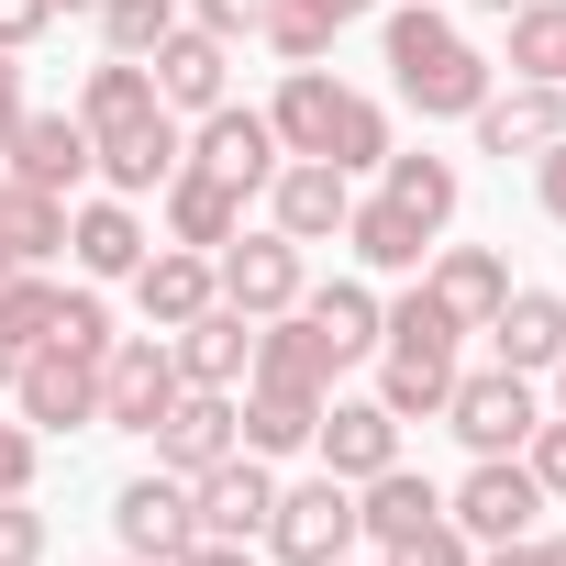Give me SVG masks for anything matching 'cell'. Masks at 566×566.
Listing matches in <instances>:
<instances>
[{
  "instance_id": "19",
  "label": "cell",
  "mask_w": 566,
  "mask_h": 566,
  "mask_svg": "<svg viewBox=\"0 0 566 566\" xmlns=\"http://www.w3.org/2000/svg\"><path fill=\"white\" fill-rule=\"evenodd\" d=\"M312 444H323V478H378V467H400V422H389V400H323V422H312Z\"/></svg>"
},
{
  "instance_id": "40",
  "label": "cell",
  "mask_w": 566,
  "mask_h": 566,
  "mask_svg": "<svg viewBox=\"0 0 566 566\" xmlns=\"http://www.w3.org/2000/svg\"><path fill=\"white\" fill-rule=\"evenodd\" d=\"M389 566H478V544L444 522V533H422V544H411V555H389Z\"/></svg>"
},
{
  "instance_id": "27",
  "label": "cell",
  "mask_w": 566,
  "mask_h": 566,
  "mask_svg": "<svg viewBox=\"0 0 566 566\" xmlns=\"http://www.w3.org/2000/svg\"><path fill=\"white\" fill-rule=\"evenodd\" d=\"M145 67H156V101H167V112H211V101H222V67H233V56H222V34L178 23V34H167V45H156Z\"/></svg>"
},
{
  "instance_id": "32",
  "label": "cell",
  "mask_w": 566,
  "mask_h": 566,
  "mask_svg": "<svg viewBox=\"0 0 566 566\" xmlns=\"http://www.w3.org/2000/svg\"><path fill=\"white\" fill-rule=\"evenodd\" d=\"M500 23H511V67L566 90V0H522V12H500Z\"/></svg>"
},
{
  "instance_id": "8",
  "label": "cell",
  "mask_w": 566,
  "mask_h": 566,
  "mask_svg": "<svg viewBox=\"0 0 566 566\" xmlns=\"http://www.w3.org/2000/svg\"><path fill=\"white\" fill-rule=\"evenodd\" d=\"M444 422H455L467 455H522V433H533L544 411H533V378H522V367H478V378L444 389Z\"/></svg>"
},
{
  "instance_id": "20",
  "label": "cell",
  "mask_w": 566,
  "mask_h": 566,
  "mask_svg": "<svg viewBox=\"0 0 566 566\" xmlns=\"http://www.w3.org/2000/svg\"><path fill=\"white\" fill-rule=\"evenodd\" d=\"M134 301H145V323H156V334H178V323H200V312L222 301V277H211V255H200V244H145Z\"/></svg>"
},
{
  "instance_id": "49",
  "label": "cell",
  "mask_w": 566,
  "mask_h": 566,
  "mask_svg": "<svg viewBox=\"0 0 566 566\" xmlns=\"http://www.w3.org/2000/svg\"><path fill=\"white\" fill-rule=\"evenodd\" d=\"M12 367H23V356H12V345H0V389H12Z\"/></svg>"
},
{
  "instance_id": "2",
  "label": "cell",
  "mask_w": 566,
  "mask_h": 566,
  "mask_svg": "<svg viewBox=\"0 0 566 566\" xmlns=\"http://www.w3.org/2000/svg\"><path fill=\"white\" fill-rule=\"evenodd\" d=\"M266 134H277V156H323V167H345V178H367V167L389 156V112H378L367 90L323 78V67H290V78H277Z\"/></svg>"
},
{
  "instance_id": "48",
  "label": "cell",
  "mask_w": 566,
  "mask_h": 566,
  "mask_svg": "<svg viewBox=\"0 0 566 566\" xmlns=\"http://www.w3.org/2000/svg\"><path fill=\"white\" fill-rule=\"evenodd\" d=\"M533 555H544V566H566V533H544V544H533Z\"/></svg>"
},
{
  "instance_id": "24",
  "label": "cell",
  "mask_w": 566,
  "mask_h": 566,
  "mask_svg": "<svg viewBox=\"0 0 566 566\" xmlns=\"http://www.w3.org/2000/svg\"><path fill=\"white\" fill-rule=\"evenodd\" d=\"M422 290L444 301V323H455V334H489V312L511 301V266H500L489 244H444V255H433V277H422Z\"/></svg>"
},
{
  "instance_id": "50",
  "label": "cell",
  "mask_w": 566,
  "mask_h": 566,
  "mask_svg": "<svg viewBox=\"0 0 566 566\" xmlns=\"http://www.w3.org/2000/svg\"><path fill=\"white\" fill-rule=\"evenodd\" d=\"M555 411H566V356H555Z\"/></svg>"
},
{
  "instance_id": "54",
  "label": "cell",
  "mask_w": 566,
  "mask_h": 566,
  "mask_svg": "<svg viewBox=\"0 0 566 566\" xmlns=\"http://www.w3.org/2000/svg\"><path fill=\"white\" fill-rule=\"evenodd\" d=\"M334 566H356V555H334Z\"/></svg>"
},
{
  "instance_id": "12",
  "label": "cell",
  "mask_w": 566,
  "mask_h": 566,
  "mask_svg": "<svg viewBox=\"0 0 566 566\" xmlns=\"http://www.w3.org/2000/svg\"><path fill=\"white\" fill-rule=\"evenodd\" d=\"M266 511H277V478H266V455H222V467H200L189 478V522L211 533V544H255L266 533Z\"/></svg>"
},
{
  "instance_id": "5",
  "label": "cell",
  "mask_w": 566,
  "mask_h": 566,
  "mask_svg": "<svg viewBox=\"0 0 566 566\" xmlns=\"http://www.w3.org/2000/svg\"><path fill=\"white\" fill-rule=\"evenodd\" d=\"M12 411L34 422V433H78V422H101V356H78V345H23V367H12Z\"/></svg>"
},
{
  "instance_id": "10",
  "label": "cell",
  "mask_w": 566,
  "mask_h": 566,
  "mask_svg": "<svg viewBox=\"0 0 566 566\" xmlns=\"http://www.w3.org/2000/svg\"><path fill=\"white\" fill-rule=\"evenodd\" d=\"M323 400H334V389H312V378H266V367H255V378L233 389V444L266 455V467H277V455H301L312 422H323Z\"/></svg>"
},
{
  "instance_id": "31",
  "label": "cell",
  "mask_w": 566,
  "mask_h": 566,
  "mask_svg": "<svg viewBox=\"0 0 566 566\" xmlns=\"http://www.w3.org/2000/svg\"><path fill=\"white\" fill-rule=\"evenodd\" d=\"M378 178H389V200H400V211H422L433 233H444V222H455V200H467V178H455L444 156H422V145H411V156L389 145V156H378Z\"/></svg>"
},
{
  "instance_id": "18",
  "label": "cell",
  "mask_w": 566,
  "mask_h": 566,
  "mask_svg": "<svg viewBox=\"0 0 566 566\" xmlns=\"http://www.w3.org/2000/svg\"><path fill=\"white\" fill-rule=\"evenodd\" d=\"M145 444H156V467H167V478L222 467V455H233V389H178V400H167V422H156Z\"/></svg>"
},
{
  "instance_id": "29",
  "label": "cell",
  "mask_w": 566,
  "mask_h": 566,
  "mask_svg": "<svg viewBox=\"0 0 566 566\" xmlns=\"http://www.w3.org/2000/svg\"><path fill=\"white\" fill-rule=\"evenodd\" d=\"M45 255H67V200L0 178V277H12V266H45Z\"/></svg>"
},
{
  "instance_id": "34",
  "label": "cell",
  "mask_w": 566,
  "mask_h": 566,
  "mask_svg": "<svg viewBox=\"0 0 566 566\" xmlns=\"http://www.w3.org/2000/svg\"><path fill=\"white\" fill-rule=\"evenodd\" d=\"M255 34H266L277 56H290V67H323L345 23H334V12H312V0H266V12H255Z\"/></svg>"
},
{
  "instance_id": "25",
  "label": "cell",
  "mask_w": 566,
  "mask_h": 566,
  "mask_svg": "<svg viewBox=\"0 0 566 566\" xmlns=\"http://www.w3.org/2000/svg\"><path fill=\"white\" fill-rule=\"evenodd\" d=\"M145 222H134V200H78L67 211V255H78V277H134L145 266Z\"/></svg>"
},
{
  "instance_id": "13",
  "label": "cell",
  "mask_w": 566,
  "mask_h": 566,
  "mask_svg": "<svg viewBox=\"0 0 566 566\" xmlns=\"http://www.w3.org/2000/svg\"><path fill=\"white\" fill-rule=\"evenodd\" d=\"M112 533H123V555H145V566H178L189 544H200V522H189V478H123L112 489Z\"/></svg>"
},
{
  "instance_id": "26",
  "label": "cell",
  "mask_w": 566,
  "mask_h": 566,
  "mask_svg": "<svg viewBox=\"0 0 566 566\" xmlns=\"http://www.w3.org/2000/svg\"><path fill=\"white\" fill-rule=\"evenodd\" d=\"M489 345H500V367L544 378V367L566 356V301H555V290H511V301L489 312Z\"/></svg>"
},
{
  "instance_id": "35",
  "label": "cell",
  "mask_w": 566,
  "mask_h": 566,
  "mask_svg": "<svg viewBox=\"0 0 566 566\" xmlns=\"http://www.w3.org/2000/svg\"><path fill=\"white\" fill-rule=\"evenodd\" d=\"M178 34V0H101V45L112 56H156Z\"/></svg>"
},
{
  "instance_id": "9",
  "label": "cell",
  "mask_w": 566,
  "mask_h": 566,
  "mask_svg": "<svg viewBox=\"0 0 566 566\" xmlns=\"http://www.w3.org/2000/svg\"><path fill=\"white\" fill-rule=\"evenodd\" d=\"M533 511H544V489H533V467H522V455H478V467H467V489L444 500V522H455L467 544H522V533H533Z\"/></svg>"
},
{
  "instance_id": "17",
  "label": "cell",
  "mask_w": 566,
  "mask_h": 566,
  "mask_svg": "<svg viewBox=\"0 0 566 566\" xmlns=\"http://www.w3.org/2000/svg\"><path fill=\"white\" fill-rule=\"evenodd\" d=\"M12 167L0 178H23V189H45V200H78V178H90V134H78V112H23V134L0 145Z\"/></svg>"
},
{
  "instance_id": "42",
  "label": "cell",
  "mask_w": 566,
  "mask_h": 566,
  "mask_svg": "<svg viewBox=\"0 0 566 566\" xmlns=\"http://www.w3.org/2000/svg\"><path fill=\"white\" fill-rule=\"evenodd\" d=\"M189 12H200V34H222V45H233V34H255L266 0H189Z\"/></svg>"
},
{
  "instance_id": "36",
  "label": "cell",
  "mask_w": 566,
  "mask_h": 566,
  "mask_svg": "<svg viewBox=\"0 0 566 566\" xmlns=\"http://www.w3.org/2000/svg\"><path fill=\"white\" fill-rule=\"evenodd\" d=\"M45 334H56V345H78V356H112V312H101V290H67Z\"/></svg>"
},
{
  "instance_id": "51",
  "label": "cell",
  "mask_w": 566,
  "mask_h": 566,
  "mask_svg": "<svg viewBox=\"0 0 566 566\" xmlns=\"http://www.w3.org/2000/svg\"><path fill=\"white\" fill-rule=\"evenodd\" d=\"M56 12H101V0H56Z\"/></svg>"
},
{
  "instance_id": "53",
  "label": "cell",
  "mask_w": 566,
  "mask_h": 566,
  "mask_svg": "<svg viewBox=\"0 0 566 566\" xmlns=\"http://www.w3.org/2000/svg\"><path fill=\"white\" fill-rule=\"evenodd\" d=\"M123 566H145V555H123Z\"/></svg>"
},
{
  "instance_id": "14",
  "label": "cell",
  "mask_w": 566,
  "mask_h": 566,
  "mask_svg": "<svg viewBox=\"0 0 566 566\" xmlns=\"http://www.w3.org/2000/svg\"><path fill=\"white\" fill-rule=\"evenodd\" d=\"M345 211H356V178H345V167H323V156H277V178H266V222L290 233V244H334Z\"/></svg>"
},
{
  "instance_id": "43",
  "label": "cell",
  "mask_w": 566,
  "mask_h": 566,
  "mask_svg": "<svg viewBox=\"0 0 566 566\" xmlns=\"http://www.w3.org/2000/svg\"><path fill=\"white\" fill-rule=\"evenodd\" d=\"M23 112H34V101H23V56H12V45H0V145H12V134H23Z\"/></svg>"
},
{
  "instance_id": "30",
  "label": "cell",
  "mask_w": 566,
  "mask_h": 566,
  "mask_svg": "<svg viewBox=\"0 0 566 566\" xmlns=\"http://www.w3.org/2000/svg\"><path fill=\"white\" fill-rule=\"evenodd\" d=\"M301 323L323 334V356H334V367L378 356V301L356 290V277H334V290H301Z\"/></svg>"
},
{
  "instance_id": "1",
  "label": "cell",
  "mask_w": 566,
  "mask_h": 566,
  "mask_svg": "<svg viewBox=\"0 0 566 566\" xmlns=\"http://www.w3.org/2000/svg\"><path fill=\"white\" fill-rule=\"evenodd\" d=\"M78 134H90V167L112 178V200L167 189L178 156H189V134H178V112L156 101V67H145V56H101V67H90V90H78Z\"/></svg>"
},
{
  "instance_id": "47",
  "label": "cell",
  "mask_w": 566,
  "mask_h": 566,
  "mask_svg": "<svg viewBox=\"0 0 566 566\" xmlns=\"http://www.w3.org/2000/svg\"><path fill=\"white\" fill-rule=\"evenodd\" d=\"M312 12H334V23H367V12H378V0H312Z\"/></svg>"
},
{
  "instance_id": "45",
  "label": "cell",
  "mask_w": 566,
  "mask_h": 566,
  "mask_svg": "<svg viewBox=\"0 0 566 566\" xmlns=\"http://www.w3.org/2000/svg\"><path fill=\"white\" fill-rule=\"evenodd\" d=\"M178 566H255V544H211V533H200V544H189Z\"/></svg>"
},
{
  "instance_id": "44",
  "label": "cell",
  "mask_w": 566,
  "mask_h": 566,
  "mask_svg": "<svg viewBox=\"0 0 566 566\" xmlns=\"http://www.w3.org/2000/svg\"><path fill=\"white\" fill-rule=\"evenodd\" d=\"M533 189H544V211H555V222H566V134H555V145H544V156H533Z\"/></svg>"
},
{
  "instance_id": "7",
  "label": "cell",
  "mask_w": 566,
  "mask_h": 566,
  "mask_svg": "<svg viewBox=\"0 0 566 566\" xmlns=\"http://www.w3.org/2000/svg\"><path fill=\"white\" fill-rule=\"evenodd\" d=\"M266 544L290 555V566H334V555H356V544H367V533H356V489H345V478H301V489H277Z\"/></svg>"
},
{
  "instance_id": "4",
  "label": "cell",
  "mask_w": 566,
  "mask_h": 566,
  "mask_svg": "<svg viewBox=\"0 0 566 566\" xmlns=\"http://www.w3.org/2000/svg\"><path fill=\"white\" fill-rule=\"evenodd\" d=\"M378 400H389V422H433L444 411V389H455V323H444V301L433 290H411V301H389L378 312Z\"/></svg>"
},
{
  "instance_id": "38",
  "label": "cell",
  "mask_w": 566,
  "mask_h": 566,
  "mask_svg": "<svg viewBox=\"0 0 566 566\" xmlns=\"http://www.w3.org/2000/svg\"><path fill=\"white\" fill-rule=\"evenodd\" d=\"M0 566H45V511H34V489L0 500Z\"/></svg>"
},
{
  "instance_id": "22",
  "label": "cell",
  "mask_w": 566,
  "mask_h": 566,
  "mask_svg": "<svg viewBox=\"0 0 566 566\" xmlns=\"http://www.w3.org/2000/svg\"><path fill=\"white\" fill-rule=\"evenodd\" d=\"M467 123H478V145H489V156H544V145L566 134V90H544V78H511V90H489Z\"/></svg>"
},
{
  "instance_id": "11",
  "label": "cell",
  "mask_w": 566,
  "mask_h": 566,
  "mask_svg": "<svg viewBox=\"0 0 566 566\" xmlns=\"http://www.w3.org/2000/svg\"><path fill=\"white\" fill-rule=\"evenodd\" d=\"M211 277H222V301H233L244 323H277V312L301 301V244L277 233V222H266V233H233V244L211 255Z\"/></svg>"
},
{
  "instance_id": "46",
  "label": "cell",
  "mask_w": 566,
  "mask_h": 566,
  "mask_svg": "<svg viewBox=\"0 0 566 566\" xmlns=\"http://www.w3.org/2000/svg\"><path fill=\"white\" fill-rule=\"evenodd\" d=\"M478 566H544V555H533V533H522V544H489Z\"/></svg>"
},
{
  "instance_id": "3",
  "label": "cell",
  "mask_w": 566,
  "mask_h": 566,
  "mask_svg": "<svg viewBox=\"0 0 566 566\" xmlns=\"http://www.w3.org/2000/svg\"><path fill=\"white\" fill-rule=\"evenodd\" d=\"M389 78H400V101H411L422 123H444V112H478V101H489V56L433 12V0H400V12H389Z\"/></svg>"
},
{
  "instance_id": "15",
  "label": "cell",
  "mask_w": 566,
  "mask_h": 566,
  "mask_svg": "<svg viewBox=\"0 0 566 566\" xmlns=\"http://www.w3.org/2000/svg\"><path fill=\"white\" fill-rule=\"evenodd\" d=\"M356 533L378 555H411L422 533H444V489L411 478V467H378V478H356Z\"/></svg>"
},
{
  "instance_id": "52",
  "label": "cell",
  "mask_w": 566,
  "mask_h": 566,
  "mask_svg": "<svg viewBox=\"0 0 566 566\" xmlns=\"http://www.w3.org/2000/svg\"><path fill=\"white\" fill-rule=\"evenodd\" d=\"M478 12H522V0H478Z\"/></svg>"
},
{
  "instance_id": "6",
  "label": "cell",
  "mask_w": 566,
  "mask_h": 566,
  "mask_svg": "<svg viewBox=\"0 0 566 566\" xmlns=\"http://www.w3.org/2000/svg\"><path fill=\"white\" fill-rule=\"evenodd\" d=\"M178 389H189V378H178L167 334H112V356H101V422H112V433H156Z\"/></svg>"
},
{
  "instance_id": "28",
  "label": "cell",
  "mask_w": 566,
  "mask_h": 566,
  "mask_svg": "<svg viewBox=\"0 0 566 566\" xmlns=\"http://www.w3.org/2000/svg\"><path fill=\"white\" fill-rule=\"evenodd\" d=\"M345 244H356L378 277H411V266L433 255V222H422V211H400V200L378 189V200H356V211H345Z\"/></svg>"
},
{
  "instance_id": "21",
  "label": "cell",
  "mask_w": 566,
  "mask_h": 566,
  "mask_svg": "<svg viewBox=\"0 0 566 566\" xmlns=\"http://www.w3.org/2000/svg\"><path fill=\"white\" fill-rule=\"evenodd\" d=\"M167 356H178V378H189V389H244V367H255V323H244L233 301H211L200 323H178V334H167Z\"/></svg>"
},
{
  "instance_id": "16",
  "label": "cell",
  "mask_w": 566,
  "mask_h": 566,
  "mask_svg": "<svg viewBox=\"0 0 566 566\" xmlns=\"http://www.w3.org/2000/svg\"><path fill=\"white\" fill-rule=\"evenodd\" d=\"M189 167H211L222 189H266L277 178V134H266V112H233V101H211L200 112V134H189Z\"/></svg>"
},
{
  "instance_id": "33",
  "label": "cell",
  "mask_w": 566,
  "mask_h": 566,
  "mask_svg": "<svg viewBox=\"0 0 566 566\" xmlns=\"http://www.w3.org/2000/svg\"><path fill=\"white\" fill-rule=\"evenodd\" d=\"M56 301H67V290H56L45 266H12V277H0V345H12V356H23V345H45Z\"/></svg>"
},
{
  "instance_id": "23",
  "label": "cell",
  "mask_w": 566,
  "mask_h": 566,
  "mask_svg": "<svg viewBox=\"0 0 566 566\" xmlns=\"http://www.w3.org/2000/svg\"><path fill=\"white\" fill-rule=\"evenodd\" d=\"M233 233H244V189H222L211 167H189V156H178V178H167V244L222 255Z\"/></svg>"
},
{
  "instance_id": "37",
  "label": "cell",
  "mask_w": 566,
  "mask_h": 566,
  "mask_svg": "<svg viewBox=\"0 0 566 566\" xmlns=\"http://www.w3.org/2000/svg\"><path fill=\"white\" fill-rule=\"evenodd\" d=\"M522 467H533V489H544V500H566V411H544V422L522 433Z\"/></svg>"
},
{
  "instance_id": "39",
  "label": "cell",
  "mask_w": 566,
  "mask_h": 566,
  "mask_svg": "<svg viewBox=\"0 0 566 566\" xmlns=\"http://www.w3.org/2000/svg\"><path fill=\"white\" fill-rule=\"evenodd\" d=\"M34 455H45L34 422H0V500H23V489H34Z\"/></svg>"
},
{
  "instance_id": "41",
  "label": "cell",
  "mask_w": 566,
  "mask_h": 566,
  "mask_svg": "<svg viewBox=\"0 0 566 566\" xmlns=\"http://www.w3.org/2000/svg\"><path fill=\"white\" fill-rule=\"evenodd\" d=\"M45 23H56V0H0V45H12V56H23Z\"/></svg>"
}]
</instances>
